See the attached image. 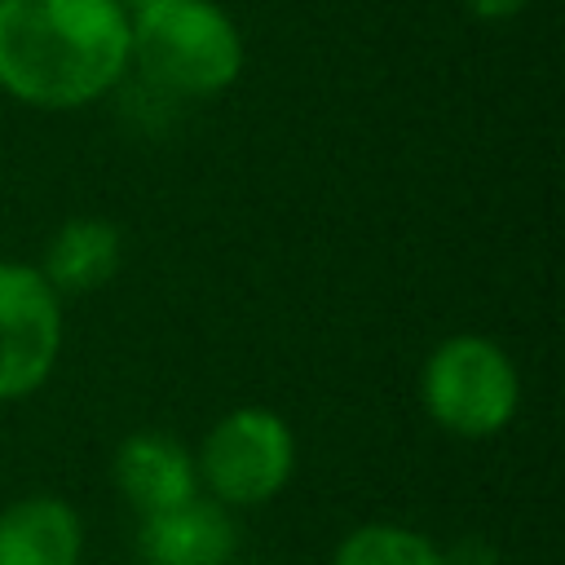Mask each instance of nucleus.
I'll return each instance as SVG.
<instances>
[{"mask_svg": "<svg viewBox=\"0 0 565 565\" xmlns=\"http://www.w3.org/2000/svg\"><path fill=\"white\" fill-rule=\"evenodd\" d=\"M128 31L132 66L172 97H216L243 75V31L212 0H141Z\"/></svg>", "mask_w": 565, "mask_h": 565, "instance_id": "2", "label": "nucleus"}, {"mask_svg": "<svg viewBox=\"0 0 565 565\" xmlns=\"http://www.w3.org/2000/svg\"><path fill=\"white\" fill-rule=\"evenodd\" d=\"M119 260H124V243L110 221L71 216L53 230L44 260L35 269L49 278V287L57 296H88L119 274Z\"/></svg>", "mask_w": 565, "mask_h": 565, "instance_id": "9", "label": "nucleus"}, {"mask_svg": "<svg viewBox=\"0 0 565 565\" xmlns=\"http://www.w3.org/2000/svg\"><path fill=\"white\" fill-rule=\"evenodd\" d=\"M525 4H530V0H463V9H468L472 18H481V22H508V18H516Z\"/></svg>", "mask_w": 565, "mask_h": 565, "instance_id": "11", "label": "nucleus"}, {"mask_svg": "<svg viewBox=\"0 0 565 565\" xmlns=\"http://www.w3.org/2000/svg\"><path fill=\"white\" fill-rule=\"evenodd\" d=\"M110 472H115V486H119L124 503L141 516L168 512V508L199 494L194 455L172 433H159V428L128 433L115 450Z\"/></svg>", "mask_w": 565, "mask_h": 565, "instance_id": "6", "label": "nucleus"}, {"mask_svg": "<svg viewBox=\"0 0 565 565\" xmlns=\"http://www.w3.org/2000/svg\"><path fill=\"white\" fill-rule=\"evenodd\" d=\"M199 490L221 508H260L282 494L296 472L291 424L269 406L225 411L194 450Z\"/></svg>", "mask_w": 565, "mask_h": 565, "instance_id": "4", "label": "nucleus"}, {"mask_svg": "<svg viewBox=\"0 0 565 565\" xmlns=\"http://www.w3.org/2000/svg\"><path fill=\"white\" fill-rule=\"evenodd\" d=\"M331 565H455V561L411 525L366 521L335 543Z\"/></svg>", "mask_w": 565, "mask_h": 565, "instance_id": "10", "label": "nucleus"}, {"mask_svg": "<svg viewBox=\"0 0 565 565\" xmlns=\"http://www.w3.org/2000/svg\"><path fill=\"white\" fill-rule=\"evenodd\" d=\"M62 353V296L26 260H0V402H22Z\"/></svg>", "mask_w": 565, "mask_h": 565, "instance_id": "5", "label": "nucleus"}, {"mask_svg": "<svg viewBox=\"0 0 565 565\" xmlns=\"http://www.w3.org/2000/svg\"><path fill=\"white\" fill-rule=\"evenodd\" d=\"M124 0H0V88L35 110H79L132 66Z\"/></svg>", "mask_w": 565, "mask_h": 565, "instance_id": "1", "label": "nucleus"}, {"mask_svg": "<svg viewBox=\"0 0 565 565\" xmlns=\"http://www.w3.org/2000/svg\"><path fill=\"white\" fill-rule=\"evenodd\" d=\"M419 397L437 428L450 437H494L521 406V375L503 344L490 335H446L419 371Z\"/></svg>", "mask_w": 565, "mask_h": 565, "instance_id": "3", "label": "nucleus"}, {"mask_svg": "<svg viewBox=\"0 0 565 565\" xmlns=\"http://www.w3.org/2000/svg\"><path fill=\"white\" fill-rule=\"evenodd\" d=\"M137 547L146 565H230L238 552V530L230 508L194 494L168 512L141 516Z\"/></svg>", "mask_w": 565, "mask_h": 565, "instance_id": "7", "label": "nucleus"}, {"mask_svg": "<svg viewBox=\"0 0 565 565\" xmlns=\"http://www.w3.org/2000/svg\"><path fill=\"white\" fill-rule=\"evenodd\" d=\"M84 525L57 494H22L0 512V565H79Z\"/></svg>", "mask_w": 565, "mask_h": 565, "instance_id": "8", "label": "nucleus"}]
</instances>
